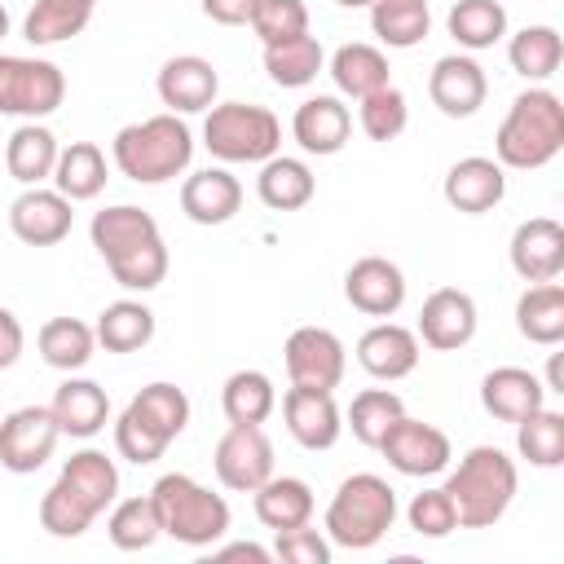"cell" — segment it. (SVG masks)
Here are the masks:
<instances>
[{
  "label": "cell",
  "mask_w": 564,
  "mask_h": 564,
  "mask_svg": "<svg viewBox=\"0 0 564 564\" xmlns=\"http://www.w3.org/2000/svg\"><path fill=\"white\" fill-rule=\"evenodd\" d=\"M216 560H251V564H269L273 551H264L260 542H229V546L216 551Z\"/></svg>",
  "instance_id": "816d5d0a"
},
{
  "label": "cell",
  "mask_w": 564,
  "mask_h": 564,
  "mask_svg": "<svg viewBox=\"0 0 564 564\" xmlns=\"http://www.w3.org/2000/svg\"><path fill=\"white\" fill-rule=\"evenodd\" d=\"M357 123H361V132H366L370 141H397V137L405 132V123H410L405 93L388 84V88L361 97V106H357Z\"/></svg>",
  "instance_id": "f6af8a7d"
},
{
  "label": "cell",
  "mask_w": 564,
  "mask_h": 564,
  "mask_svg": "<svg viewBox=\"0 0 564 564\" xmlns=\"http://www.w3.org/2000/svg\"><path fill=\"white\" fill-rule=\"evenodd\" d=\"M75 225V212H70V198L57 194V189H44V185H26L13 203H9V229L18 242L26 247H53L70 234Z\"/></svg>",
  "instance_id": "e0dca14e"
},
{
  "label": "cell",
  "mask_w": 564,
  "mask_h": 564,
  "mask_svg": "<svg viewBox=\"0 0 564 564\" xmlns=\"http://www.w3.org/2000/svg\"><path fill=\"white\" fill-rule=\"evenodd\" d=\"M560 150H564V101L551 88L529 84L507 106V115L498 123V137H494V154H498L502 167L538 172Z\"/></svg>",
  "instance_id": "3957f363"
},
{
  "label": "cell",
  "mask_w": 564,
  "mask_h": 564,
  "mask_svg": "<svg viewBox=\"0 0 564 564\" xmlns=\"http://www.w3.org/2000/svg\"><path fill=\"white\" fill-rule=\"evenodd\" d=\"M480 405L498 423H520L524 414L546 405V383L524 366H494L480 379Z\"/></svg>",
  "instance_id": "d4e9b609"
},
{
  "label": "cell",
  "mask_w": 564,
  "mask_h": 564,
  "mask_svg": "<svg viewBox=\"0 0 564 564\" xmlns=\"http://www.w3.org/2000/svg\"><path fill=\"white\" fill-rule=\"evenodd\" d=\"M476 322H480L476 300L467 291H458V286H441V291H432L423 300L414 335L436 352H458V348H467L476 339Z\"/></svg>",
  "instance_id": "9a60e30c"
},
{
  "label": "cell",
  "mask_w": 564,
  "mask_h": 564,
  "mask_svg": "<svg viewBox=\"0 0 564 564\" xmlns=\"http://www.w3.org/2000/svg\"><path fill=\"white\" fill-rule=\"evenodd\" d=\"M242 207V185L229 167H203L181 185V212L194 225H225Z\"/></svg>",
  "instance_id": "484cf974"
},
{
  "label": "cell",
  "mask_w": 564,
  "mask_h": 564,
  "mask_svg": "<svg viewBox=\"0 0 564 564\" xmlns=\"http://www.w3.org/2000/svg\"><path fill=\"white\" fill-rule=\"evenodd\" d=\"M203 13L220 26H247L256 13V0H203Z\"/></svg>",
  "instance_id": "f907efd6"
},
{
  "label": "cell",
  "mask_w": 564,
  "mask_h": 564,
  "mask_svg": "<svg viewBox=\"0 0 564 564\" xmlns=\"http://www.w3.org/2000/svg\"><path fill=\"white\" fill-rule=\"evenodd\" d=\"M273 560L282 564H330V538L308 524H295V529H282L278 542H273Z\"/></svg>",
  "instance_id": "c3c4849f"
},
{
  "label": "cell",
  "mask_w": 564,
  "mask_h": 564,
  "mask_svg": "<svg viewBox=\"0 0 564 564\" xmlns=\"http://www.w3.org/2000/svg\"><path fill=\"white\" fill-rule=\"evenodd\" d=\"M106 538L119 546V551H150L159 538H163V520H159V507L154 498H123V502H110V516H106Z\"/></svg>",
  "instance_id": "b9f144b4"
},
{
  "label": "cell",
  "mask_w": 564,
  "mask_h": 564,
  "mask_svg": "<svg viewBox=\"0 0 564 564\" xmlns=\"http://www.w3.org/2000/svg\"><path fill=\"white\" fill-rule=\"evenodd\" d=\"M427 97L445 119H471L489 97V79L476 57L445 53V57H436V66L427 75Z\"/></svg>",
  "instance_id": "2e32d148"
},
{
  "label": "cell",
  "mask_w": 564,
  "mask_h": 564,
  "mask_svg": "<svg viewBox=\"0 0 564 564\" xmlns=\"http://www.w3.org/2000/svg\"><path fill=\"white\" fill-rule=\"evenodd\" d=\"M4 35H9V9L0 4V44H4Z\"/></svg>",
  "instance_id": "11a10c76"
},
{
  "label": "cell",
  "mask_w": 564,
  "mask_h": 564,
  "mask_svg": "<svg viewBox=\"0 0 564 564\" xmlns=\"http://www.w3.org/2000/svg\"><path fill=\"white\" fill-rule=\"evenodd\" d=\"M62 441V427L48 405H22L0 419V467L13 476L40 471Z\"/></svg>",
  "instance_id": "7c38bea8"
},
{
  "label": "cell",
  "mask_w": 564,
  "mask_h": 564,
  "mask_svg": "<svg viewBox=\"0 0 564 564\" xmlns=\"http://www.w3.org/2000/svg\"><path fill=\"white\" fill-rule=\"evenodd\" d=\"M189 423V397L176 388V383H145L128 410L115 419V449L119 458L145 467V463H159L167 454V445L185 432Z\"/></svg>",
  "instance_id": "8992f818"
},
{
  "label": "cell",
  "mask_w": 564,
  "mask_h": 564,
  "mask_svg": "<svg viewBox=\"0 0 564 564\" xmlns=\"http://www.w3.org/2000/svg\"><path fill=\"white\" fill-rule=\"evenodd\" d=\"M282 361H286V375L291 383H304V388H339L344 383V370H348V352H344V339L326 326H300L286 335V348H282Z\"/></svg>",
  "instance_id": "5bb4252c"
},
{
  "label": "cell",
  "mask_w": 564,
  "mask_h": 564,
  "mask_svg": "<svg viewBox=\"0 0 564 564\" xmlns=\"http://www.w3.org/2000/svg\"><path fill=\"white\" fill-rule=\"evenodd\" d=\"M397 524V489L375 476V471H357L348 480H339L330 507H326V538L330 546L344 551H370L375 542H383V533Z\"/></svg>",
  "instance_id": "52a82bcc"
},
{
  "label": "cell",
  "mask_w": 564,
  "mask_h": 564,
  "mask_svg": "<svg viewBox=\"0 0 564 564\" xmlns=\"http://www.w3.org/2000/svg\"><path fill=\"white\" fill-rule=\"evenodd\" d=\"M220 410L229 423H264L278 410V388L264 370H234L220 388Z\"/></svg>",
  "instance_id": "60d3db41"
},
{
  "label": "cell",
  "mask_w": 564,
  "mask_h": 564,
  "mask_svg": "<svg viewBox=\"0 0 564 564\" xmlns=\"http://www.w3.org/2000/svg\"><path fill=\"white\" fill-rule=\"evenodd\" d=\"M57 150H62L57 137L40 119H22L4 145V167L18 185H44V181H53Z\"/></svg>",
  "instance_id": "83f0119b"
},
{
  "label": "cell",
  "mask_w": 564,
  "mask_h": 564,
  "mask_svg": "<svg viewBox=\"0 0 564 564\" xmlns=\"http://www.w3.org/2000/svg\"><path fill=\"white\" fill-rule=\"evenodd\" d=\"M119 498V467L101 449H79L62 463L57 480L40 498V529L53 538H79Z\"/></svg>",
  "instance_id": "7a4b0ae2"
},
{
  "label": "cell",
  "mask_w": 564,
  "mask_h": 564,
  "mask_svg": "<svg viewBox=\"0 0 564 564\" xmlns=\"http://www.w3.org/2000/svg\"><path fill=\"white\" fill-rule=\"evenodd\" d=\"M251 507L264 529L282 533L313 520V489L300 476H269L260 489H251Z\"/></svg>",
  "instance_id": "4dcf8cb0"
},
{
  "label": "cell",
  "mask_w": 564,
  "mask_h": 564,
  "mask_svg": "<svg viewBox=\"0 0 564 564\" xmlns=\"http://www.w3.org/2000/svg\"><path fill=\"white\" fill-rule=\"evenodd\" d=\"M35 348H40L44 366L75 375V370H84V366L93 361L97 335H93V326L79 322V317H48V322L40 326V335H35Z\"/></svg>",
  "instance_id": "836d02e7"
},
{
  "label": "cell",
  "mask_w": 564,
  "mask_h": 564,
  "mask_svg": "<svg viewBox=\"0 0 564 564\" xmlns=\"http://www.w3.org/2000/svg\"><path fill=\"white\" fill-rule=\"evenodd\" d=\"M516 449L533 467H560L564 463V414L560 410H533L516 423Z\"/></svg>",
  "instance_id": "ee69618b"
},
{
  "label": "cell",
  "mask_w": 564,
  "mask_h": 564,
  "mask_svg": "<svg viewBox=\"0 0 564 564\" xmlns=\"http://www.w3.org/2000/svg\"><path fill=\"white\" fill-rule=\"evenodd\" d=\"M282 419H286V432L295 436V445H304V449H330L344 432V414H339L330 388L291 383L282 392Z\"/></svg>",
  "instance_id": "ac0fdd59"
},
{
  "label": "cell",
  "mask_w": 564,
  "mask_h": 564,
  "mask_svg": "<svg viewBox=\"0 0 564 564\" xmlns=\"http://www.w3.org/2000/svg\"><path fill=\"white\" fill-rule=\"evenodd\" d=\"M405 520H410V529H414L419 538H449V533L458 529V511H454L445 485L414 494L410 507H405Z\"/></svg>",
  "instance_id": "7dc6e473"
},
{
  "label": "cell",
  "mask_w": 564,
  "mask_h": 564,
  "mask_svg": "<svg viewBox=\"0 0 564 564\" xmlns=\"http://www.w3.org/2000/svg\"><path fill=\"white\" fill-rule=\"evenodd\" d=\"M441 194L454 212L463 216H485L494 212L502 198H507V167L498 159H485V154H467L458 159L445 181H441Z\"/></svg>",
  "instance_id": "ffe728a7"
},
{
  "label": "cell",
  "mask_w": 564,
  "mask_h": 564,
  "mask_svg": "<svg viewBox=\"0 0 564 564\" xmlns=\"http://www.w3.org/2000/svg\"><path fill=\"white\" fill-rule=\"evenodd\" d=\"M520 489L516 463L498 445H471L445 476V494L458 511V529H494Z\"/></svg>",
  "instance_id": "277c9868"
},
{
  "label": "cell",
  "mask_w": 564,
  "mask_h": 564,
  "mask_svg": "<svg viewBox=\"0 0 564 564\" xmlns=\"http://www.w3.org/2000/svg\"><path fill=\"white\" fill-rule=\"evenodd\" d=\"M216 480L234 494H251L273 476V441L260 423H229V432L212 449Z\"/></svg>",
  "instance_id": "8fae6325"
},
{
  "label": "cell",
  "mask_w": 564,
  "mask_h": 564,
  "mask_svg": "<svg viewBox=\"0 0 564 564\" xmlns=\"http://www.w3.org/2000/svg\"><path fill=\"white\" fill-rule=\"evenodd\" d=\"M344 300L366 317H392L405 304V273L388 256H361L344 273Z\"/></svg>",
  "instance_id": "44dd1931"
},
{
  "label": "cell",
  "mask_w": 564,
  "mask_h": 564,
  "mask_svg": "<svg viewBox=\"0 0 564 564\" xmlns=\"http://www.w3.org/2000/svg\"><path fill=\"white\" fill-rule=\"evenodd\" d=\"M516 330L538 344V348H555L564 339V286L551 282H529L516 300Z\"/></svg>",
  "instance_id": "f546056e"
},
{
  "label": "cell",
  "mask_w": 564,
  "mask_h": 564,
  "mask_svg": "<svg viewBox=\"0 0 564 564\" xmlns=\"http://www.w3.org/2000/svg\"><path fill=\"white\" fill-rule=\"evenodd\" d=\"M48 410H53L62 436L88 441V436H97V432L106 427V419H110V397H106V388H101L97 379H75V375H66V383L53 392V405H48Z\"/></svg>",
  "instance_id": "4316f807"
},
{
  "label": "cell",
  "mask_w": 564,
  "mask_h": 564,
  "mask_svg": "<svg viewBox=\"0 0 564 564\" xmlns=\"http://www.w3.org/2000/svg\"><path fill=\"white\" fill-rule=\"evenodd\" d=\"M383 458H388V467L392 471H401V476H441L445 467H449V458H454V445H449V436L436 427V423H423V419H410V414H401L388 432H383V441L375 445Z\"/></svg>",
  "instance_id": "4fadbf2b"
},
{
  "label": "cell",
  "mask_w": 564,
  "mask_h": 564,
  "mask_svg": "<svg viewBox=\"0 0 564 564\" xmlns=\"http://www.w3.org/2000/svg\"><path fill=\"white\" fill-rule=\"evenodd\" d=\"M159 101L172 110V115H198V110H212L216 106V93H220V75L207 57L198 53H181V57H167L159 66Z\"/></svg>",
  "instance_id": "d6986e66"
},
{
  "label": "cell",
  "mask_w": 564,
  "mask_h": 564,
  "mask_svg": "<svg viewBox=\"0 0 564 564\" xmlns=\"http://www.w3.org/2000/svg\"><path fill=\"white\" fill-rule=\"evenodd\" d=\"M115 167L137 181V185H163L172 176H181L194 159V132L185 128L181 115H150L141 123H128L115 132L110 141Z\"/></svg>",
  "instance_id": "5b68a950"
},
{
  "label": "cell",
  "mask_w": 564,
  "mask_h": 564,
  "mask_svg": "<svg viewBox=\"0 0 564 564\" xmlns=\"http://www.w3.org/2000/svg\"><path fill=\"white\" fill-rule=\"evenodd\" d=\"M22 348H26V330H22V322H18L9 308H0V370L18 366Z\"/></svg>",
  "instance_id": "681fc988"
},
{
  "label": "cell",
  "mask_w": 564,
  "mask_h": 564,
  "mask_svg": "<svg viewBox=\"0 0 564 564\" xmlns=\"http://www.w3.org/2000/svg\"><path fill=\"white\" fill-rule=\"evenodd\" d=\"M330 79H335V88L344 93V97H352V101H361V97H370V93H379V88H388L392 84V75H388V57H383V48H375V44H339L335 53H330Z\"/></svg>",
  "instance_id": "1f68e13d"
},
{
  "label": "cell",
  "mask_w": 564,
  "mask_h": 564,
  "mask_svg": "<svg viewBox=\"0 0 564 564\" xmlns=\"http://www.w3.org/2000/svg\"><path fill=\"white\" fill-rule=\"evenodd\" d=\"M203 145L220 163H264L282 150V123L269 106L220 101L203 119Z\"/></svg>",
  "instance_id": "9c48e42d"
},
{
  "label": "cell",
  "mask_w": 564,
  "mask_h": 564,
  "mask_svg": "<svg viewBox=\"0 0 564 564\" xmlns=\"http://www.w3.org/2000/svg\"><path fill=\"white\" fill-rule=\"evenodd\" d=\"M264 70L278 88H308L322 70H326V53L317 44V35H295L282 44H264Z\"/></svg>",
  "instance_id": "d590c367"
},
{
  "label": "cell",
  "mask_w": 564,
  "mask_h": 564,
  "mask_svg": "<svg viewBox=\"0 0 564 564\" xmlns=\"http://www.w3.org/2000/svg\"><path fill=\"white\" fill-rule=\"evenodd\" d=\"M511 269L524 282H551L564 273V225L551 216H529L511 234Z\"/></svg>",
  "instance_id": "7402d4cb"
},
{
  "label": "cell",
  "mask_w": 564,
  "mask_h": 564,
  "mask_svg": "<svg viewBox=\"0 0 564 564\" xmlns=\"http://www.w3.org/2000/svg\"><path fill=\"white\" fill-rule=\"evenodd\" d=\"M256 194L264 207L273 212H300L313 203L317 194V176L304 159H291V154H273L260 163V176H256Z\"/></svg>",
  "instance_id": "f1b7e54d"
},
{
  "label": "cell",
  "mask_w": 564,
  "mask_h": 564,
  "mask_svg": "<svg viewBox=\"0 0 564 564\" xmlns=\"http://www.w3.org/2000/svg\"><path fill=\"white\" fill-rule=\"evenodd\" d=\"M88 234H93V247L106 260L110 278L123 291H154L167 278V264H172L167 242L159 234V220L145 207H132V203L101 207V212H93Z\"/></svg>",
  "instance_id": "6da1fadb"
},
{
  "label": "cell",
  "mask_w": 564,
  "mask_h": 564,
  "mask_svg": "<svg viewBox=\"0 0 564 564\" xmlns=\"http://www.w3.org/2000/svg\"><path fill=\"white\" fill-rule=\"evenodd\" d=\"M335 4H339V9H370L375 0H335Z\"/></svg>",
  "instance_id": "db71d44e"
},
{
  "label": "cell",
  "mask_w": 564,
  "mask_h": 564,
  "mask_svg": "<svg viewBox=\"0 0 564 564\" xmlns=\"http://www.w3.org/2000/svg\"><path fill=\"white\" fill-rule=\"evenodd\" d=\"M405 414V401L392 392V388H366V392H357L352 397V405H348V423L344 427H352V436L366 445V449H375L379 441H383V432L397 423Z\"/></svg>",
  "instance_id": "7bdbcfd3"
},
{
  "label": "cell",
  "mask_w": 564,
  "mask_h": 564,
  "mask_svg": "<svg viewBox=\"0 0 564 564\" xmlns=\"http://www.w3.org/2000/svg\"><path fill=\"white\" fill-rule=\"evenodd\" d=\"M507 62H511V70L524 75L529 84H542V79H551V75L560 70V62H564V40H560V31L546 26V22L524 26V31L511 35Z\"/></svg>",
  "instance_id": "74e56055"
},
{
  "label": "cell",
  "mask_w": 564,
  "mask_h": 564,
  "mask_svg": "<svg viewBox=\"0 0 564 564\" xmlns=\"http://www.w3.org/2000/svg\"><path fill=\"white\" fill-rule=\"evenodd\" d=\"M97 13V0H31L22 35L31 44H62L75 40Z\"/></svg>",
  "instance_id": "e575fe53"
},
{
  "label": "cell",
  "mask_w": 564,
  "mask_h": 564,
  "mask_svg": "<svg viewBox=\"0 0 564 564\" xmlns=\"http://www.w3.org/2000/svg\"><path fill=\"white\" fill-rule=\"evenodd\" d=\"M53 189L66 194L70 203H88L106 189V154L97 141H70L57 150L53 163Z\"/></svg>",
  "instance_id": "d6a6232c"
},
{
  "label": "cell",
  "mask_w": 564,
  "mask_h": 564,
  "mask_svg": "<svg viewBox=\"0 0 564 564\" xmlns=\"http://www.w3.org/2000/svg\"><path fill=\"white\" fill-rule=\"evenodd\" d=\"M546 392H564V379H560V352H551V366H546Z\"/></svg>",
  "instance_id": "f5cc1de1"
},
{
  "label": "cell",
  "mask_w": 564,
  "mask_h": 564,
  "mask_svg": "<svg viewBox=\"0 0 564 564\" xmlns=\"http://www.w3.org/2000/svg\"><path fill=\"white\" fill-rule=\"evenodd\" d=\"M357 361H361V370H366L370 379L397 383V379L414 375V366H419V335H414L410 326L383 317V322H375V326L357 339Z\"/></svg>",
  "instance_id": "603a6c76"
},
{
  "label": "cell",
  "mask_w": 564,
  "mask_h": 564,
  "mask_svg": "<svg viewBox=\"0 0 564 564\" xmlns=\"http://www.w3.org/2000/svg\"><path fill=\"white\" fill-rule=\"evenodd\" d=\"M445 26L458 40V48L480 53L507 35V9L498 0H454V9L445 13Z\"/></svg>",
  "instance_id": "ab89813d"
},
{
  "label": "cell",
  "mask_w": 564,
  "mask_h": 564,
  "mask_svg": "<svg viewBox=\"0 0 564 564\" xmlns=\"http://www.w3.org/2000/svg\"><path fill=\"white\" fill-rule=\"evenodd\" d=\"M260 44H282L308 31V4L304 0H256V13L247 22Z\"/></svg>",
  "instance_id": "bcb514c9"
},
{
  "label": "cell",
  "mask_w": 564,
  "mask_h": 564,
  "mask_svg": "<svg viewBox=\"0 0 564 564\" xmlns=\"http://www.w3.org/2000/svg\"><path fill=\"white\" fill-rule=\"evenodd\" d=\"M66 101V75L48 57L0 53V115L48 119Z\"/></svg>",
  "instance_id": "30bf717a"
},
{
  "label": "cell",
  "mask_w": 564,
  "mask_h": 564,
  "mask_svg": "<svg viewBox=\"0 0 564 564\" xmlns=\"http://www.w3.org/2000/svg\"><path fill=\"white\" fill-rule=\"evenodd\" d=\"M291 137L300 141L304 154H339L352 137V115L339 97L330 93H317V97H304L291 115Z\"/></svg>",
  "instance_id": "cb8c5ba5"
},
{
  "label": "cell",
  "mask_w": 564,
  "mask_h": 564,
  "mask_svg": "<svg viewBox=\"0 0 564 564\" xmlns=\"http://www.w3.org/2000/svg\"><path fill=\"white\" fill-rule=\"evenodd\" d=\"M93 335L106 352H137L154 339V313L141 300H115L97 313Z\"/></svg>",
  "instance_id": "8d00e7d4"
},
{
  "label": "cell",
  "mask_w": 564,
  "mask_h": 564,
  "mask_svg": "<svg viewBox=\"0 0 564 564\" xmlns=\"http://www.w3.org/2000/svg\"><path fill=\"white\" fill-rule=\"evenodd\" d=\"M150 498L159 507L163 538H176L181 546H216L229 533V502L185 471L159 476Z\"/></svg>",
  "instance_id": "ba28073f"
},
{
  "label": "cell",
  "mask_w": 564,
  "mask_h": 564,
  "mask_svg": "<svg viewBox=\"0 0 564 564\" xmlns=\"http://www.w3.org/2000/svg\"><path fill=\"white\" fill-rule=\"evenodd\" d=\"M370 31L388 48H414L432 31L427 0H375L370 4Z\"/></svg>",
  "instance_id": "f35d334b"
}]
</instances>
